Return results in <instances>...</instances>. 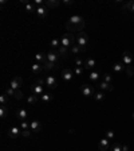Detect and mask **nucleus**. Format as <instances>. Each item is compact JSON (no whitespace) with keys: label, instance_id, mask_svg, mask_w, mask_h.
<instances>
[{"label":"nucleus","instance_id":"obj_41","mask_svg":"<svg viewBox=\"0 0 134 151\" xmlns=\"http://www.w3.org/2000/svg\"><path fill=\"white\" fill-rule=\"evenodd\" d=\"M31 135V130H24V131H22V136H24V138H27V136Z\"/></svg>","mask_w":134,"mask_h":151},{"label":"nucleus","instance_id":"obj_32","mask_svg":"<svg viewBox=\"0 0 134 151\" xmlns=\"http://www.w3.org/2000/svg\"><path fill=\"white\" fill-rule=\"evenodd\" d=\"M14 99H15V100H22V99H23V92H22L20 89L15 90V96H14Z\"/></svg>","mask_w":134,"mask_h":151},{"label":"nucleus","instance_id":"obj_38","mask_svg":"<svg viewBox=\"0 0 134 151\" xmlns=\"http://www.w3.org/2000/svg\"><path fill=\"white\" fill-rule=\"evenodd\" d=\"M111 151H122V146H121L118 142H115L114 146L111 147Z\"/></svg>","mask_w":134,"mask_h":151},{"label":"nucleus","instance_id":"obj_26","mask_svg":"<svg viewBox=\"0 0 134 151\" xmlns=\"http://www.w3.org/2000/svg\"><path fill=\"white\" fill-rule=\"evenodd\" d=\"M93 97H94V100H95V101H103L105 99H106V97H105V93L101 92V90H99V92L94 93V96H93Z\"/></svg>","mask_w":134,"mask_h":151},{"label":"nucleus","instance_id":"obj_40","mask_svg":"<svg viewBox=\"0 0 134 151\" xmlns=\"http://www.w3.org/2000/svg\"><path fill=\"white\" fill-rule=\"evenodd\" d=\"M20 128H22V130H30V123H27V121H22V123H20Z\"/></svg>","mask_w":134,"mask_h":151},{"label":"nucleus","instance_id":"obj_21","mask_svg":"<svg viewBox=\"0 0 134 151\" xmlns=\"http://www.w3.org/2000/svg\"><path fill=\"white\" fill-rule=\"evenodd\" d=\"M35 59H36V62L38 63H42V65H44L47 62V54H44V53H38V54L35 55Z\"/></svg>","mask_w":134,"mask_h":151},{"label":"nucleus","instance_id":"obj_46","mask_svg":"<svg viewBox=\"0 0 134 151\" xmlns=\"http://www.w3.org/2000/svg\"><path fill=\"white\" fill-rule=\"evenodd\" d=\"M133 120H134V113H133Z\"/></svg>","mask_w":134,"mask_h":151},{"label":"nucleus","instance_id":"obj_30","mask_svg":"<svg viewBox=\"0 0 134 151\" xmlns=\"http://www.w3.org/2000/svg\"><path fill=\"white\" fill-rule=\"evenodd\" d=\"M99 77H101V76H99L98 72H91L90 76H88V78H90L91 81H98V78H99Z\"/></svg>","mask_w":134,"mask_h":151},{"label":"nucleus","instance_id":"obj_6","mask_svg":"<svg viewBox=\"0 0 134 151\" xmlns=\"http://www.w3.org/2000/svg\"><path fill=\"white\" fill-rule=\"evenodd\" d=\"M59 53L55 50H51L47 53V61L48 62H52V63H59Z\"/></svg>","mask_w":134,"mask_h":151},{"label":"nucleus","instance_id":"obj_25","mask_svg":"<svg viewBox=\"0 0 134 151\" xmlns=\"http://www.w3.org/2000/svg\"><path fill=\"white\" fill-rule=\"evenodd\" d=\"M59 63H52V62H48L47 61L44 65H43V68H44V70H54V69H58L59 68Z\"/></svg>","mask_w":134,"mask_h":151},{"label":"nucleus","instance_id":"obj_7","mask_svg":"<svg viewBox=\"0 0 134 151\" xmlns=\"http://www.w3.org/2000/svg\"><path fill=\"white\" fill-rule=\"evenodd\" d=\"M74 77V73L71 69H63L62 70V80L65 82H71Z\"/></svg>","mask_w":134,"mask_h":151},{"label":"nucleus","instance_id":"obj_35","mask_svg":"<svg viewBox=\"0 0 134 151\" xmlns=\"http://www.w3.org/2000/svg\"><path fill=\"white\" fill-rule=\"evenodd\" d=\"M103 81L107 82V84H113V77L109 73H106V74H103Z\"/></svg>","mask_w":134,"mask_h":151},{"label":"nucleus","instance_id":"obj_36","mask_svg":"<svg viewBox=\"0 0 134 151\" xmlns=\"http://www.w3.org/2000/svg\"><path fill=\"white\" fill-rule=\"evenodd\" d=\"M106 136H107V139H109V140H113V139H114V138H115L114 131H113V130H107Z\"/></svg>","mask_w":134,"mask_h":151},{"label":"nucleus","instance_id":"obj_9","mask_svg":"<svg viewBox=\"0 0 134 151\" xmlns=\"http://www.w3.org/2000/svg\"><path fill=\"white\" fill-rule=\"evenodd\" d=\"M44 80H46V86H47V88H50V89H55V88L58 86V80L54 77V76H47Z\"/></svg>","mask_w":134,"mask_h":151},{"label":"nucleus","instance_id":"obj_44","mask_svg":"<svg viewBox=\"0 0 134 151\" xmlns=\"http://www.w3.org/2000/svg\"><path fill=\"white\" fill-rule=\"evenodd\" d=\"M62 4H63V6H71V4H73V0H63Z\"/></svg>","mask_w":134,"mask_h":151},{"label":"nucleus","instance_id":"obj_12","mask_svg":"<svg viewBox=\"0 0 134 151\" xmlns=\"http://www.w3.org/2000/svg\"><path fill=\"white\" fill-rule=\"evenodd\" d=\"M98 148H99L101 151H107L109 148H110V140L107 139V138L101 139L99 143H98Z\"/></svg>","mask_w":134,"mask_h":151},{"label":"nucleus","instance_id":"obj_8","mask_svg":"<svg viewBox=\"0 0 134 151\" xmlns=\"http://www.w3.org/2000/svg\"><path fill=\"white\" fill-rule=\"evenodd\" d=\"M22 84H23V78L20 77V76H18V77H15V78H12L11 80V82H10V85L8 86H11L14 90H18L22 86Z\"/></svg>","mask_w":134,"mask_h":151},{"label":"nucleus","instance_id":"obj_18","mask_svg":"<svg viewBox=\"0 0 134 151\" xmlns=\"http://www.w3.org/2000/svg\"><path fill=\"white\" fill-rule=\"evenodd\" d=\"M22 3L23 4H26V11L27 12H30V14H34V12H36V6L35 4H32V3H28L27 0H22Z\"/></svg>","mask_w":134,"mask_h":151},{"label":"nucleus","instance_id":"obj_45","mask_svg":"<svg viewBox=\"0 0 134 151\" xmlns=\"http://www.w3.org/2000/svg\"><path fill=\"white\" fill-rule=\"evenodd\" d=\"M122 151H129V146H122Z\"/></svg>","mask_w":134,"mask_h":151},{"label":"nucleus","instance_id":"obj_31","mask_svg":"<svg viewBox=\"0 0 134 151\" xmlns=\"http://www.w3.org/2000/svg\"><path fill=\"white\" fill-rule=\"evenodd\" d=\"M51 47H58V49H59V47H61V39H58V38H54L52 41H51Z\"/></svg>","mask_w":134,"mask_h":151},{"label":"nucleus","instance_id":"obj_16","mask_svg":"<svg viewBox=\"0 0 134 151\" xmlns=\"http://www.w3.org/2000/svg\"><path fill=\"white\" fill-rule=\"evenodd\" d=\"M98 88H99L101 92H111L113 90V84H107V82L102 81L98 84Z\"/></svg>","mask_w":134,"mask_h":151},{"label":"nucleus","instance_id":"obj_27","mask_svg":"<svg viewBox=\"0 0 134 151\" xmlns=\"http://www.w3.org/2000/svg\"><path fill=\"white\" fill-rule=\"evenodd\" d=\"M40 100H42L43 103H51V101H52V96H51L50 93H44V94L40 96Z\"/></svg>","mask_w":134,"mask_h":151},{"label":"nucleus","instance_id":"obj_11","mask_svg":"<svg viewBox=\"0 0 134 151\" xmlns=\"http://www.w3.org/2000/svg\"><path fill=\"white\" fill-rule=\"evenodd\" d=\"M48 8L46 7V6H43V7H38L36 8V15H38V18H40V19H44V18H47V15H48Z\"/></svg>","mask_w":134,"mask_h":151},{"label":"nucleus","instance_id":"obj_39","mask_svg":"<svg viewBox=\"0 0 134 151\" xmlns=\"http://www.w3.org/2000/svg\"><path fill=\"white\" fill-rule=\"evenodd\" d=\"M83 65H84L83 59L82 58H75V66H77V68H82Z\"/></svg>","mask_w":134,"mask_h":151},{"label":"nucleus","instance_id":"obj_5","mask_svg":"<svg viewBox=\"0 0 134 151\" xmlns=\"http://www.w3.org/2000/svg\"><path fill=\"white\" fill-rule=\"evenodd\" d=\"M122 63L125 66H131L133 63V55H131L130 51H123L122 53Z\"/></svg>","mask_w":134,"mask_h":151},{"label":"nucleus","instance_id":"obj_33","mask_svg":"<svg viewBox=\"0 0 134 151\" xmlns=\"http://www.w3.org/2000/svg\"><path fill=\"white\" fill-rule=\"evenodd\" d=\"M0 103H1V105H7L8 104V96L5 94V93L0 96Z\"/></svg>","mask_w":134,"mask_h":151},{"label":"nucleus","instance_id":"obj_43","mask_svg":"<svg viewBox=\"0 0 134 151\" xmlns=\"http://www.w3.org/2000/svg\"><path fill=\"white\" fill-rule=\"evenodd\" d=\"M36 84H39V85H44L46 86V80H43V78H38V80H36Z\"/></svg>","mask_w":134,"mask_h":151},{"label":"nucleus","instance_id":"obj_28","mask_svg":"<svg viewBox=\"0 0 134 151\" xmlns=\"http://www.w3.org/2000/svg\"><path fill=\"white\" fill-rule=\"evenodd\" d=\"M38 99H39V97H38V96H35L34 93H32L31 96L27 97V103H28V104H35V103L38 101Z\"/></svg>","mask_w":134,"mask_h":151},{"label":"nucleus","instance_id":"obj_34","mask_svg":"<svg viewBox=\"0 0 134 151\" xmlns=\"http://www.w3.org/2000/svg\"><path fill=\"white\" fill-rule=\"evenodd\" d=\"M4 93H5V94H7L8 97H14V96H15V90L12 89L11 86H8V88L5 89V92H4Z\"/></svg>","mask_w":134,"mask_h":151},{"label":"nucleus","instance_id":"obj_10","mask_svg":"<svg viewBox=\"0 0 134 151\" xmlns=\"http://www.w3.org/2000/svg\"><path fill=\"white\" fill-rule=\"evenodd\" d=\"M22 128L19 127H12L8 130V138H11V139H18L20 135H22V131H20Z\"/></svg>","mask_w":134,"mask_h":151},{"label":"nucleus","instance_id":"obj_24","mask_svg":"<svg viewBox=\"0 0 134 151\" xmlns=\"http://www.w3.org/2000/svg\"><path fill=\"white\" fill-rule=\"evenodd\" d=\"M58 53H59V55H61V57H65V58H66V57H69V54L71 53V51H70L69 47L61 46L59 49H58Z\"/></svg>","mask_w":134,"mask_h":151},{"label":"nucleus","instance_id":"obj_17","mask_svg":"<svg viewBox=\"0 0 134 151\" xmlns=\"http://www.w3.org/2000/svg\"><path fill=\"white\" fill-rule=\"evenodd\" d=\"M16 117L19 119L20 121H26L28 119V112H27L24 108H20L18 112H16Z\"/></svg>","mask_w":134,"mask_h":151},{"label":"nucleus","instance_id":"obj_13","mask_svg":"<svg viewBox=\"0 0 134 151\" xmlns=\"http://www.w3.org/2000/svg\"><path fill=\"white\" fill-rule=\"evenodd\" d=\"M31 89H32V93H34L35 96H38V97H40L42 94H44L43 86H42V85H39V84H36V82H35L34 85H32V88H31Z\"/></svg>","mask_w":134,"mask_h":151},{"label":"nucleus","instance_id":"obj_1","mask_svg":"<svg viewBox=\"0 0 134 151\" xmlns=\"http://www.w3.org/2000/svg\"><path fill=\"white\" fill-rule=\"evenodd\" d=\"M84 19L82 18L80 15H73L70 16V19L67 20V23H66V28L69 32L74 34V32H79L82 31V28L84 27Z\"/></svg>","mask_w":134,"mask_h":151},{"label":"nucleus","instance_id":"obj_4","mask_svg":"<svg viewBox=\"0 0 134 151\" xmlns=\"http://www.w3.org/2000/svg\"><path fill=\"white\" fill-rule=\"evenodd\" d=\"M80 92L83 93V96L86 97H93L94 96V88L91 85H88V84H83V85L80 86Z\"/></svg>","mask_w":134,"mask_h":151},{"label":"nucleus","instance_id":"obj_29","mask_svg":"<svg viewBox=\"0 0 134 151\" xmlns=\"http://www.w3.org/2000/svg\"><path fill=\"white\" fill-rule=\"evenodd\" d=\"M7 113H8V108L5 105H1V107H0V117L4 119V117L7 116Z\"/></svg>","mask_w":134,"mask_h":151},{"label":"nucleus","instance_id":"obj_20","mask_svg":"<svg viewBox=\"0 0 134 151\" xmlns=\"http://www.w3.org/2000/svg\"><path fill=\"white\" fill-rule=\"evenodd\" d=\"M70 51H71V54H74V55H79V54H83L84 51H86V49L79 47L78 45H74V46L70 49Z\"/></svg>","mask_w":134,"mask_h":151},{"label":"nucleus","instance_id":"obj_15","mask_svg":"<svg viewBox=\"0 0 134 151\" xmlns=\"http://www.w3.org/2000/svg\"><path fill=\"white\" fill-rule=\"evenodd\" d=\"M43 69H44L43 65H42V63H38V62H35V63L31 65V72H32V74H35V76L40 74V72H42Z\"/></svg>","mask_w":134,"mask_h":151},{"label":"nucleus","instance_id":"obj_42","mask_svg":"<svg viewBox=\"0 0 134 151\" xmlns=\"http://www.w3.org/2000/svg\"><path fill=\"white\" fill-rule=\"evenodd\" d=\"M74 73L78 74V76H80V74L83 73V69H82V68H77V66H75V70H74Z\"/></svg>","mask_w":134,"mask_h":151},{"label":"nucleus","instance_id":"obj_14","mask_svg":"<svg viewBox=\"0 0 134 151\" xmlns=\"http://www.w3.org/2000/svg\"><path fill=\"white\" fill-rule=\"evenodd\" d=\"M30 130L32 132H40L42 131V124L38 120H31L30 123Z\"/></svg>","mask_w":134,"mask_h":151},{"label":"nucleus","instance_id":"obj_22","mask_svg":"<svg viewBox=\"0 0 134 151\" xmlns=\"http://www.w3.org/2000/svg\"><path fill=\"white\" fill-rule=\"evenodd\" d=\"M95 65H97V62H95V59L94 58H88V59L84 61V68L88 69V70H93L94 68H95Z\"/></svg>","mask_w":134,"mask_h":151},{"label":"nucleus","instance_id":"obj_2","mask_svg":"<svg viewBox=\"0 0 134 151\" xmlns=\"http://www.w3.org/2000/svg\"><path fill=\"white\" fill-rule=\"evenodd\" d=\"M75 35L71 34V32H66L65 35H62L61 38V46H65V47H69V49H71V47L75 45Z\"/></svg>","mask_w":134,"mask_h":151},{"label":"nucleus","instance_id":"obj_3","mask_svg":"<svg viewBox=\"0 0 134 151\" xmlns=\"http://www.w3.org/2000/svg\"><path fill=\"white\" fill-rule=\"evenodd\" d=\"M87 43H88V35L86 34V32H82V31H79V32L77 34V37H75V45H78L79 47H83V49H86Z\"/></svg>","mask_w":134,"mask_h":151},{"label":"nucleus","instance_id":"obj_23","mask_svg":"<svg viewBox=\"0 0 134 151\" xmlns=\"http://www.w3.org/2000/svg\"><path fill=\"white\" fill-rule=\"evenodd\" d=\"M113 70H114L115 73H122L123 70H126V66L123 65L122 62H117V63H114V66H113Z\"/></svg>","mask_w":134,"mask_h":151},{"label":"nucleus","instance_id":"obj_37","mask_svg":"<svg viewBox=\"0 0 134 151\" xmlns=\"http://www.w3.org/2000/svg\"><path fill=\"white\" fill-rule=\"evenodd\" d=\"M126 74H127V77H133V76H134L133 66H127V68H126Z\"/></svg>","mask_w":134,"mask_h":151},{"label":"nucleus","instance_id":"obj_19","mask_svg":"<svg viewBox=\"0 0 134 151\" xmlns=\"http://www.w3.org/2000/svg\"><path fill=\"white\" fill-rule=\"evenodd\" d=\"M61 4H62V1H59V0H47V1H44V6H46L48 10H50V8L59 7Z\"/></svg>","mask_w":134,"mask_h":151}]
</instances>
